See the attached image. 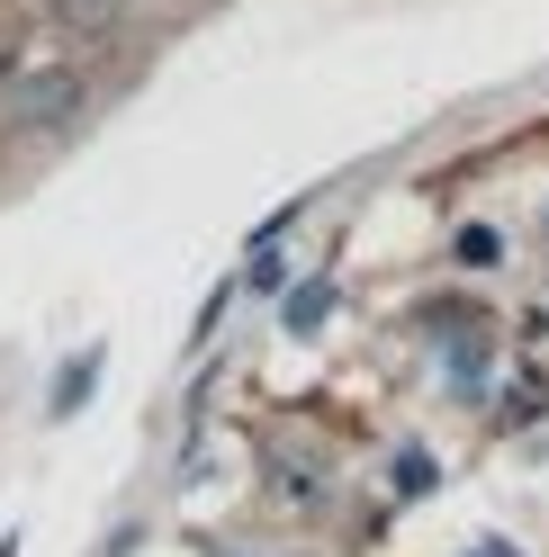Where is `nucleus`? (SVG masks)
Returning a JSON list of instances; mask_svg holds the SVG:
<instances>
[{
    "mask_svg": "<svg viewBox=\"0 0 549 557\" xmlns=\"http://www.w3.org/2000/svg\"><path fill=\"white\" fill-rule=\"evenodd\" d=\"M82 73H27L19 90H10V126L19 135H46V126H73L82 117Z\"/></svg>",
    "mask_w": 549,
    "mask_h": 557,
    "instance_id": "nucleus-1",
    "label": "nucleus"
},
{
    "mask_svg": "<svg viewBox=\"0 0 549 557\" xmlns=\"http://www.w3.org/2000/svg\"><path fill=\"white\" fill-rule=\"evenodd\" d=\"M46 18L63 27V37L99 46V37H118V27H126V0H46Z\"/></svg>",
    "mask_w": 549,
    "mask_h": 557,
    "instance_id": "nucleus-2",
    "label": "nucleus"
},
{
    "mask_svg": "<svg viewBox=\"0 0 549 557\" xmlns=\"http://www.w3.org/2000/svg\"><path fill=\"white\" fill-rule=\"evenodd\" d=\"M90 377H99V351H82L73 369H63V387H54V423H63V413H82V405H90Z\"/></svg>",
    "mask_w": 549,
    "mask_h": 557,
    "instance_id": "nucleus-3",
    "label": "nucleus"
},
{
    "mask_svg": "<svg viewBox=\"0 0 549 557\" xmlns=\"http://www.w3.org/2000/svg\"><path fill=\"white\" fill-rule=\"evenodd\" d=\"M496 252H504L496 225H468V234H460V261H496Z\"/></svg>",
    "mask_w": 549,
    "mask_h": 557,
    "instance_id": "nucleus-4",
    "label": "nucleus"
},
{
    "mask_svg": "<svg viewBox=\"0 0 549 557\" xmlns=\"http://www.w3.org/2000/svg\"><path fill=\"white\" fill-rule=\"evenodd\" d=\"M468 557H513V548H504V540H487V548H468Z\"/></svg>",
    "mask_w": 549,
    "mask_h": 557,
    "instance_id": "nucleus-5",
    "label": "nucleus"
}]
</instances>
